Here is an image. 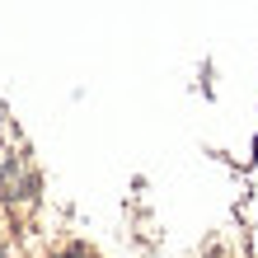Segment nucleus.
<instances>
[{"instance_id":"nucleus-1","label":"nucleus","mask_w":258,"mask_h":258,"mask_svg":"<svg viewBox=\"0 0 258 258\" xmlns=\"http://www.w3.org/2000/svg\"><path fill=\"white\" fill-rule=\"evenodd\" d=\"M42 258H103L99 249H89L85 239H66V244H56V249H47Z\"/></svg>"},{"instance_id":"nucleus-2","label":"nucleus","mask_w":258,"mask_h":258,"mask_svg":"<svg viewBox=\"0 0 258 258\" xmlns=\"http://www.w3.org/2000/svg\"><path fill=\"white\" fill-rule=\"evenodd\" d=\"M0 258H14V253H10V235H5V225H0Z\"/></svg>"}]
</instances>
